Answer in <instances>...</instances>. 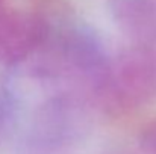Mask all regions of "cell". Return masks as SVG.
Wrapping results in <instances>:
<instances>
[{"label": "cell", "mask_w": 156, "mask_h": 154, "mask_svg": "<svg viewBox=\"0 0 156 154\" xmlns=\"http://www.w3.org/2000/svg\"><path fill=\"white\" fill-rule=\"evenodd\" d=\"M93 98L112 116L129 115L155 100L156 51L152 46L133 44L109 57Z\"/></svg>", "instance_id": "6da1fadb"}, {"label": "cell", "mask_w": 156, "mask_h": 154, "mask_svg": "<svg viewBox=\"0 0 156 154\" xmlns=\"http://www.w3.org/2000/svg\"><path fill=\"white\" fill-rule=\"evenodd\" d=\"M90 118L80 94L55 89L35 110L23 154H71L88 132Z\"/></svg>", "instance_id": "7a4b0ae2"}, {"label": "cell", "mask_w": 156, "mask_h": 154, "mask_svg": "<svg viewBox=\"0 0 156 154\" xmlns=\"http://www.w3.org/2000/svg\"><path fill=\"white\" fill-rule=\"evenodd\" d=\"M43 15L0 8V63L21 65L38 50L47 35Z\"/></svg>", "instance_id": "3957f363"}, {"label": "cell", "mask_w": 156, "mask_h": 154, "mask_svg": "<svg viewBox=\"0 0 156 154\" xmlns=\"http://www.w3.org/2000/svg\"><path fill=\"white\" fill-rule=\"evenodd\" d=\"M115 24L135 44H156V0H106Z\"/></svg>", "instance_id": "277c9868"}, {"label": "cell", "mask_w": 156, "mask_h": 154, "mask_svg": "<svg viewBox=\"0 0 156 154\" xmlns=\"http://www.w3.org/2000/svg\"><path fill=\"white\" fill-rule=\"evenodd\" d=\"M138 145L144 154H156V119L147 122L140 135H138Z\"/></svg>", "instance_id": "5b68a950"}, {"label": "cell", "mask_w": 156, "mask_h": 154, "mask_svg": "<svg viewBox=\"0 0 156 154\" xmlns=\"http://www.w3.org/2000/svg\"><path fill=\"white\" fill-rule=\"evenodd\" d=\"M5 116H6V107H5V104H3V101L0 100V124L3 122Z\"/></svg>", "instance_id": "8992f818"}, {"label": "cell", "mask_w": 156, "mask_h": 154, "mask_svg": "<svg viewBox=\"0 0 156 154\" xmlns=\"http://www.w3.org/2000/svg\"><path fill=\"white\" fill-rule=\"evenodd\" d=\"M2 6H5V0H0V8Z\"/></svg>", "instance_id": "52a82bcc"}]
</instances>
